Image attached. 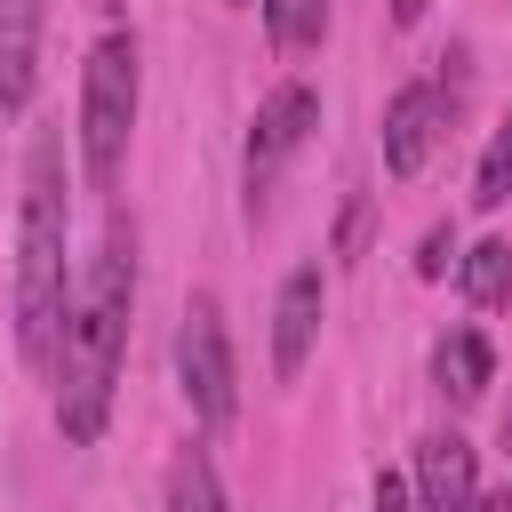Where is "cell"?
<instances>
[{"label":"cell","instance_id":"cell-1","mask_svg":"<svg viewBox=\"0 0 512 512\" xmlns=\"http://www.w3.org/2000/svg\"><path fill=\"white\" fill-rule=\"evenodd\" d=\"M128 312H136V224L112 216L72 312H64V352H56V432L64 448H96L112 424V392H120V360H128Z\"/></svg>","mask_w":512,"mask_h":512},{"label":"cell","instance_id":"cell-2","mask_svg":"<svg viewBox=\"0 0 512 512\" xmlns=\"http://www.w3.org/2000/svg\"><path fill=\"white\" fill-rule=\"evenodd\" d=\"M72 200H64V128L40 120L24 144V200H16V352L32 376H56L64 312H72Z\"/></svg>","mask_w":512,"mask_h":512},{"label":"cell","instance_id":"cell-3","mask_svg":"<svg viewBox=\"0 0 512 512\" xmlns=\"http://www.w3.org/2000/svg\"><path fill=\"white\" fill-rule=\"evenodd\" d=\"M136 104H144V48L136 32H104L80 64V176L88 192H112L128 168V136H136Z\"/></svg>","mask_w":512,"mask_h":512},{"label":"cell","instance_id":"cell-4","mask_svg":"<svg viewBox=\"0 0 512 512\" xmlns=\"http://www.w3.org/2000/svg\"><path fill=\"white\" fill-rule=\"evenodd\" d=\"M176 392H184L200 432H224L240 416V368H232V336H224L216 296H192L176 320Z\"/></svg>","mask_w":512,"mask_h":512},{"label":"cell","instance_id":"cell-5","mask_svg":"<svg viewBox=\"0 0 512 512\" xmlns=\"http://www.w3.org/2000/svg\"><path fill=\"white\" fill-rule=\"evenodd\" d=\"M312 128H320V88H312V80H280V88L256 104L248 144H240V208H248V224L264 216V200H272L280 168L304 152V136H312Z\"/></svg>","mask_w":512,"mask_h":512},{"label":"cell","instance_id":"cell-6","mask_svg":"<svg viewBox=\"0 0 512 512\" xmlns=\"http://www.w3.org/2000/svg\"><path fill=\"white\" fill-rule=\"evenodd\" d=\"M456 88H464V72L448 80V72H424V80H408L392 104H384V176H424V160L440 152V136H448V120H456Z\"/></svg>","mask_w":512,"mask_h":512},{"label":"cell","instance_id":"cell-7","mask_svg":"<svg viewBox=\"0 0 512 512\" xmlns=\"http://www.w3.org/2000/svg\"><path fill=\"white\" fill-rule=\"evenodd\" d=\"M320 312H328V272L320 264H296L280 280V296H272V376L280 384L304 376V360L320 344Z\"/></svg>","mask_w":512,"mask_h":512},{"label":"cell","instance_id":"cell-8","mask_svg":"<svg viewBox=\"0 0 512 512\" xmlns=\"http://www.w3.org/2000/svg\"><path fill=\"white\" fill-rule=\"evenodd\" d=\"M408 488H416V512H472L480 504V456H472V440L464 432H424Z\"/></svg>","mask_w":512,"mask_h":512},{"label":"cell","instance_id":"cell-9","mask_svg":"<svg viewBox=\"0 0 512 512\" xmlns=\"http://www.w3.org/2000/svg\"><path fill=\"white\" fill-rule=\"evenodd\" d=\"M40 24H48V0H0V112H24L32 104Z\"/></svg>","mask_w":512,"mask_h":512},{"label":"cell","instance_id":"cell-10","mask_svg":"<svg viewBox=\"0 0 512 512\" xmlns=\"http://www.w3.org/2000/svg\"><path fill=\"white\" fill-rule=\"evenodd\" d=\"M432 384H440V400L472 408V400L496 384V352H488V336H480V328H448V336L432 344Z\"/></svg>","mask_w":512,"mask_h":512},{"label":"cell","instance_id":"cell-11","mask_svg":"<svg viewBox=\"0 0 512 512\" xmlns=\"http://www.w3.org/2000/svg\"><path fill=\"white\" fill-rule=\"evenodd\" d=\"M168 512H232L224 504V480H216V456L200 440H184L168 456Z\"/></svg>","mask_w":512,"mask_h":512},{"label":"cell","instance_id":"cell-12","mask_svg":"<svg viewBox=\"0 0 512 512\" xmlns=\"http://www.w3.org/2000/svg\"><path fill=\"white\" fill-rule=\"evenodd\" d=\"M256 8H264V32H272L280 56H312L328 40V8L336 0H256Z\"/></svg>","mask_w":512,"mask_h":512},{"label":"cell","instance_id":"cell-13","mask_svg":"<svg viewBox=\"0 0 512 512\" xmlns=\"http://www.w3.org/2000/svg\"><path fill=\"white\" fill-rule=\"evenodd\" d=\"M456 280H464V296H472L480 312H496V304L512 296V240H480V248H464V256H456Z\"/></svg>","mask_w":512,"mask_h":512},{"label":"cell","instance_id":"cell-14","mask_svg":"<svg viewBox=\"0 0 512 512\" xmlns=\"http://www.w3.org/2000/svg\"><path fill=\"white\" fill-rule=\"evenodd\" d=\"M504 200H512V112L496 120V136L472 168V208H504Z\"/></svg>","mask_w":512,"mask_h":512},{"label":"cell","instance_id":"cell-15","mask_svg":"<svg viewBox=\"0 0 512 512\" xmlns=\"http://www.w3.org/2000/svg\"><path fill=\"white\" fill-rule=\"evenodd\" d=\"M448 264H456V224H432L424 248H416V280H440Z\"/></svg>","mask_w":512,"mask_h":512},{"label":"cell","instance_id":"cell-16","mask_svg":"<svg viewBox=\"0 0 512 512\" xmlns=\"http://www.w3.org/2000/svg\"><path fill=\"white\" fill-rule=\"evenodd\" d=\"M368 512H416V488H408L400 472H376V488H368Z\"/></svg>","mask_w":512,"mask_h":512},{"label":"cell","instance_id":"cell-17","mask_svg":"<svg viewBox=\"0 0 512 512\" xmlns=\"http://www.w3.org/2000/svg\"><path fill=\"white\" fill-rule=\"evenodd\" d=\"M360 232H368V192H352V208H344V232H336V256H360Z\"/></svg>","mask_w":512,"mask_h":512},{"label":"cell","instance_id":"cell-18","mask_svg":"<svg viewBox=\"0 0 512 512\" xmlns=\"http://www.w3.org/2000/svg\"><path fill=\"white\" fill-rule=\"evenodd\" d=\"M472 512H512V488H480V504Z\"/></svg>","mask_w":512,"mask_h":512},{"label":"cell","instance_id":"cell-19","mask_svg":"<svg viewBox=\"0 0 512 512\" xmlns=\"http://www.w3.org/2000/svg\"><path fill=\"white\" fill-rule=\"evenodd\" d=\"M424 8L432 0H392V24H424Z\"/></svg>","mask_w":512,"mask_h":512},{"label":"cell","instance_id":"cell-20","mask_svg":"<svg viewBox=\"0 0 512 512\" xmlns=\"http://www.w3.org/2000/svg\"><path fill=\"white\" fill-rule=\"evenodd\" d=\"M504 448H512V416H504Z\"/></svg>","mask_w":512,"mask_h":512},{"label":"cell","instance_id":"cell-21","mask_svg":"<svg viewBox=\"0 0 512 512\" xmlns=\"http://www.w3.org/2000/svg\"><path fill=\"white\" fill-rule=\"evenodd\" d=\"M232 8H248V0H232Z\"/></svg>","mask_w":512,"mask_h":512}]
</instances>
